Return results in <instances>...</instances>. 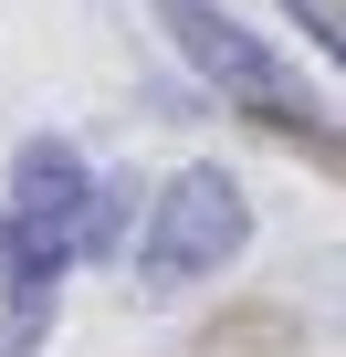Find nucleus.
Wrapping results in <instances>:
<instances>
[{
    "label": "nucleus",
    "mask_w": 346,
    "mask_h": 357,
    "mask_svg": "<svg viewBox=\"0 0 346 357\" xmlns=\"http://www.w3.org/2000/svg\"><path fill=\"white\" fill-rule=\"evenodd\" d=\"M136 211H147L136 168H126V178H95V190H84V221H74V252H95V263H126V252H136Z\"/></svg>",
    "instance_id": "20e7f679"
},
{
    "label": "nucleus",
    "mask_w": 346,
    "mask_h": 357,
    "mask_svg": "<svg viewBox=\"0 0 346 357\" xmlns=\"http://www.w3.org/2000/svg\"><path fill=\"white\" fill-rule=\"evenodd\" d=\"M84 190H95V168H84V147H74V137H22V158H11V190H0V231H11L22 252L74 263Z\"/></svg>",
    "instance_id": "7ed1b4c3"
},
{
    "label": "nucleus",
    "mask_w": 346,
    "mask_h": 357,
    "mask_svg": "<svg viewBox=\"0 0 346 357\" xmlns=\"http://www.w3.org/2000/svg\"><path fill=\"white\" fill-rule=\"evenodd\" d=\"M283 11L304 22V43H315V53H336V43H346V11H336V0H283Z\"/></svg>",
    "instance_id": "423d86ee"
},
{
    "label": "nucleus",
    "mask_w": 346,
    "mask_h": 357,
    "mask_svg": "<svg viewBox=\"0 0 346 357\" xmlns=\"http://www.w3.org/2000/svg\"><path fill=\"white\" fill-rule=\"evenodd\" d=\"M294 347H304V315H283V305H242V315L210 326L200 357H294Z\"/></svg>",
    "instance_id": "39448f33"
},
{
    "label": "nucleus",
    "mask_w": 346,
    "mask_h": 357,
    "mask_svg": "<svg viewBox=\"0 0 346 357\" xmlns=\"http://www.w3.org/2000/svg\"><path fill=\"white\" fill-rule=\"evenodd\" d=\"M252 252V190L231 168H179L168 190H147V231H136V284L147 294H179V284H200V273H221V263H242Z\"/></svg>",
    "instance_id": "f03ea898"
},
{
    "label": "nucleus",
    "mask_w": 346,
    "mask_h": 357,
    "mask_svg": "<svg viewBox=\"0 0 346 357\" xmlns=\"http://www.w3.org/2000/svg\"><path fill=\"white\" fill-rule=\"evenodd\" d=\"M0 252H11V231H0Z\"/></svg>",
    "instance_id": "0eeeda50"
},
{
    "label": "nucleus",
    "mask_w": 346,
    "mask_h": 357,
    "mask_svg": "<svg viewBox=\"0 0 346 357\" xmlns=\"http://www.w3.org/2000/svg\"><path fill=\"white\" fill-rule=\"evenodd\" d=\"M157 11V32L179 43V63L242 116V126H262V137H283V147H304L315 168H336V116L294 84V63L262 43V32H242L221 0H147Z\"/></svg>",
    "instance_id": "f257e3e1"
}]
</instances>
